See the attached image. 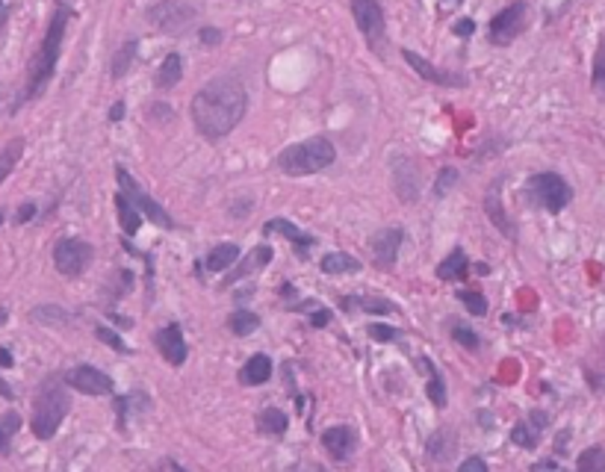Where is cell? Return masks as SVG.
Returning a JSON list of instances; mask_svg holds the SVG:
<instances>
[{
	"mask_svg": "<svg viewBox=\"0 0 605 472\" xmlns=\"http://www.w3.org/2000/svg\"><path fill=\"white\" fill-rule=\"evenodd\" d=\"M68 319H72V313L59 305H39L30 310V322L45 325V328H63L68 325Z\"/></svg>",
	"mask_w": 605,
	"mask_h": 472,
	"instance_id": "25",
	"label": "cell"
},
{
	"mask_svg": "<svg viewBox=\"0 0 605 472\" xmlns=\"http://www.w3.org/2000/svg\"><path fill=\"white\" fill-rule=\"evenodd\" d=\"M461 6V0H440V9H455Z\"/></svg>",
	"mask_w": 605,
	"mask_h": 472,
	"instance_id": "55",
	"label": "cell"
},
{
	"mask_svg": "<svg viewBox=\"0 0 605 472\" xmlns=\"http://www.w3.org/2000/svg\"><path fill=\"white\" fill-rule=\"evenodd\" d=\"M287 425H290V419L284 410H278V408H266L264 414L257 416V428L269 437H284Z\"/></svg>",
	"mask_w": 605,
	"mask_h": 472,
	"instance_id": "30",
	"label": "cell"
},
{
	"mask_svg": "<svg viewBox=\"0 0 605 472\" xmlns=\"http://www.w3.org/2000/svg\"><path fill=\"white\" fill-rule=\"evenodd\" d=\"M455 449H458L455 431H449V428L437 431V434L428 440V455L435 458L437 464H446V460H452V455H455Z\"/></svg>",
	"mask_w": 605,
	"mask_h": 472,
	"instance_id": "28",
	"label": "cell"
},
{
	"mask_svg": "<svg viewBox=\"0 0 605 472\" xmlns=\"http://www.w3.org/2000/svg\"><path fill=\"white\" fill-rule=\"evenodd\" d=\"M591 89L597 95L605 98V39L600 42V47L593 50V63H591Z\"/></svg>",
	"mask_w": 605,
	"mask_h": 472,
	"instance_id": "34",
	"label": "cell"
},
{
	"mask_svg": "<svg viewBox=\"0 0 605 472\" xmlns=\"http://www.w3.org/2000/svg\"><path fill=\"white\" fill-rule=\"evenodd\" d=\"M163 467H166V472H186L184 467L177 464V460H163Z\"/></svg>",
	"mask_w": 605,
	"mask_h": 472,
	"instance_id": "53",
	"label": "cell"
},
{
	"mask_svg": "<svg viewBox=\"0 0 605 472\" xmlns=\"http://www.w3.org/2000/svg\"><path fill=\"white\" fill-rule=\"evenodd\" d=\"M24 148H27V142H24V136H15V139H9V142L0 148V184L15 172V166L22 163V157H24Z\"/></svg>",
	"mask_w": 605,
	"mask_h": 472,
	"instance_id": "26",
	"label": "cell"
},
{
	"mask_svg": "<svg viewBox=\"0 0 605 472\" xmlns=\"http://www.w3.org/2000/svg\"><path fill=\"white\" fill-rule=\"evenodd\" d=\"M116 177H118V193L125 195L130 204H134L139 213H143V219H148V222H154L157 227L163 230H175V219L169 216V210L160 204V201H154L143 186H139V180L127 172L125 166H116Z\"/></svg>",
	"mask_w": 605,
	"mask_h": 472,
	"instance_id": "7",
	"label": "cell"
},
{
	"mask_svg": "<svg viewBox=\"0 0 605 472\" xmlns=\"http://www.w3.org/2000/svg\"><path fill=\"white\" fill-rule=\"evenodd\" d=\"M393 193H396V198L402 201V204H417L419 201V180H422V168L413 157L408 154H396L393 157Z\"/></svg>",
	"mask_w": 605,
	"mask_h": 472,
	"instance_id": "11",
	"label": "cell"
},
{
	"mask_svg": "<svg viewBox=\"0 0 605 472\" xmlns=\"http://www.w3.org/2000/svg\"><path fill=\"white\" fill-rule=\"evenodd\" d=\"M331 319H334V313H331L328 307H319L316 313H310V325H314V328H325V325H331Z\"/></svg>",
	"mask_w": 605,
	"mask_h": 472,
	"instance_id": "46",
	"label": "cell"
},
{
	"mask_svg": "<svg viewBox=\"0 0 605 472\" xmlns=\"http://www.w3.org/2000/svg\"><path fill=\"white\" fill-rule=\"evenodd\" d=\"M452 33L461 36V39H470L472 33H476V21H472V18H461V21L452 24Z\"/></svg>",
	"mask_w": 605,
	"mask_h": 472,
	"instance_id": "44",
	"label": "cell"
},
{
	"mask_svg": "<svg viewBox=\"0 0 605 472\" xmlns=\"http://www.w3.org/2000/svg\"><path fill=\"white\" fill-rule=\"evenodd\" d=\"M6 446H9V434L4 428H0V451H6Z\"/></svg>",
	"mask_w": 605,
	"mask_h": 472,
	"instance_id": "56",
	"label": "cell"
},
{
	"mask_svg": "<svg viewBox=\"0 0 605 472\" xmlns=\"http://www.w3.org/2000/svg\"><path fill=\"white\" fill-rule=\"evenodd\" d=\"M340 307H342V310H355V307H360V310H367V313H381V316L396 313V305H393V301H385L381 296H372V298L342 296V298H340Z\"/></svg>",
	"mask_w": 605,
	"mask_h": 472,
	"instance_id": "24",
	"label": "cell"
},
{
	"mask_svg": "<svg viewBox=\"0 0 605 472\" xmlns=\"http://www.w3.org/2000/svg\"><path fill=\"white\" fill-rule=\"evenodd\" d=\"M139 56V39H127L125 45L113 50V56H109V77L113 80H121L130 68H134Z\"/></svg>",
	"mask_w": 605,
	"mask_h": 472,
	"instance_id": "20",
	"label": "cell"
},
{
	"mask_svg": "<svg viewBox=\"0 0 605 472\" xmlns=\"http://www.w3.org/2000/svg\"><path fill=\"white\" fill-rule=\"evenodd\" d=\"M419 364L426 366V373H428V387H426V393H428V399H431V405H435V408H446V384H443V378H440V373H437V366L431 364L428 357H422Z\"/></svg>",
	"mask_w": 605,
	"mask_h": 472,
	"instance_id": "31",
	"label": "cell"
},
{
	"mask_svg": "<svg viewBox=\"0 0 605 472\" xmlns=\"http://www.w3.org/2000/svg\"><path fill=\"white\" fill-rule=\"evenodd\" d=\"M264 234H278V236H287L292 245H296V254L301 260L310 257V248L316 245V236L305 234L301 227H296L290 222V219H269V222L264 225Z\"/></svg>",
	"mask_w": 605,
	"mask_h": 472,
	"instance_id": "17",
	"label": "cell"
},
{
	"mask_svg": "<svg viewBox=\"0 0 605 472\" xmlns=\"http://www.w3.org/2000/svg\"><path fill=\"white\" fill-rule=\"evenodd\" d=\"M532 472H570V469H564L558 460H538V464H532Z\"/></svg>",
	"mask_w": 605,
	"mask_h": 472,
	"instance_id": "47",
	"label": "cell"
},
{
	"mask_svg": "<svg viewBox=\"0 0 605 472\" xmlns=\"http://www.w3.org/2000/svg\"><path fill=\"white\" fill-rule=\"evenodd\" d=\"M0 366L4 369L13 366V355H9V348H0Z\"/></svg>",
	"mask_w": 605,
	"mask_h": 472,
	"instance_id": "52",
	"label": "cell"
},
{
	"mask_svg": "<svg viewBox=\"0 0 605 472\" xmlns=\"http://www.w3.org/2000/svg\"><path fill=\"white\" fill-rule=\"evenodd\" d=\"M145 18L160 33L180 36L193 27V21L198 18V9L193 4H186V0H160V4L145 9Z\"/></svg>",
	"mask_w": 605,
	"mask_h": 472,
	"instance_id": "8",
	"label": "cell"
},
{
	"mask_svg": "<svg viewBox=\"0 0 605 472\" xmlns=\"http://www.w3.org/2000/svg\"><path fill=\"white\" fill-rule=\"evenodd\" d=\"M511 440H514V446H520V449H538V443H540V428H534L529 419H526V423L514 425Z\"/></svg>",
	"mask_w": 605,
	"mask_h": 472,
	"instance_id": "33",
	"label": "cell"
},
{
	"mask_svg": "<svg viewBox=\"0 0 605 472\" xmlns=\"http://www.w3.org/2000/svg\"><path fill=\"white\" fill-rule=\"evenodd\" d=\"M63 381L72 390H77V393H86V396H113V390H116L113 378L95 366H86V364L68 369Z\"/></svg>",
	"mask_w": 605,
	"mask_h": 472,
	"instance_id": "13",
	"label": "cell"
},
{
	"mask_svg": "<svg viewBox=\"0 0 605 472\" xmlns=\"http://www.w3.org/2000/svg\"><path fill=\"white\" fill-rule=\"evenodd\" d=\"M72 6L68 4H56L54 6V15H50L48 21V30L42 36V45H39L36 56L30 59V68H27V83H24V92L18 98V107L30 104V100L42 98L45 89L50 86V80L56 74V65H59V56H63V45H65V30H68V21H72Z\"/></svg>",
	"mask_w": 605,
	"mask_h": 472,
	"instance_id": "2",
	"label": "cell"
},
{
	"mask_svg": "<svg viewBox=\"0 0 605 472\" xmlns=\"http://www.w3.org/2000/svg\"><path fill=\"white\" fill-rule=\"evenodd\" d=\"M125 113H127L125 100H116V104L109 107V113H107V122H109V124H118L121 118H125Z\"/></svg>",
	"mask_w": 605,
	"mask_h": 472,
	"instance_id": "48",
	"label": "cell"
},
{
	"mask_svg": "<svg viewBox=\"0 0 605 472\" xmlns=\"http://www.w3.org/2000/svg\"><path fill=\"white\" fill-rule=\"evenodd\" d=\"M113 204H116V216H118V227L125 230V236H136L139 227H143V213H139L121 193L113 195Z\"/></svg>",
	"mask_w": 605,
	"mask_h": 472,
	"instance_id": "22",
	"label": "cell"
},
{
	"mask_svg": "<svg viewBox=\"0 0 605 472\" xmlns=\"http://www.w3.org/2000/svg\"><path fill=\"white\" fill-rule=\"evenodd\" d=\"M18 425H22V419H18V414H6L4 423H0V428L6 431V434H13V431H18Z\"/></svg>",
	"mask_w": 605,
	"mask_h": 472,
	"instance_id": "49",
	"label": "cell"
},
{
	"mask_svg": "<svg viewBox=\"0 0 605 472\" xmlns=\"http://www.w3.org/2000/svg\"><path fill=\"white\" fill-rule=\"evenodd\" d=\"M402 239H405V227H402V225L381 227L378 234H372V239H369L372 260H376L378 266H393L399 260Z\"/></svg>",
	"mask_w": 605,
	"mask_h": 472,
	"instance_id": "15",
	"label": "cell"
},
{
	"mask_svg": "<svg viewBox=\"0 0 605 472\" xmlns=\"http://www.w3.org/2000/svg\"><path fill=\"white\" fill-rule=\"evenodd\" d=\"M68 408H72V399L65 393V381L59 378H48L42 390H39V396L33 401V434L39 440H50L63 425V419L68 414Z\"/></svg>",
	"mask_w": 605,
	"mask_h": 472,
	"instance_id": "4",
	"label": "cell"
},
{
	"mask_svg": "<svg viewBox=\"0 0 605 472\" xmlns=\"http://www.w3.org/2000/svg\"><path fill=\"white\" fill-rule=\"evenodd\" d=\"M36 213H39V207L33 201H24V204L15 210V225H27L30 219H36Z\"/></svg>",
	"mask_w": 605,
	"mask_h": 472,
	"instance_id": "43",
	"label": "cell"
},
{
	"mask_svg": "<svg viewBox=\"0 0 605 472\" xmlns=\"http://www.w3.org/2000/svg\"><path fill=\"white\" fill-rule=\"evenodd\" d=\"M458 298H461V305L467 307L472 316H484V313H488V301H484L481 293H461Z\"/></svg>",
	"mask_w": 605,
	"mask_h": 472,
	"instance_id": "39",
	"label": "cell"
},
{
	"mask_svg": "<svg viewBox=\"0 0 605 472\" xmlns=\"http://www.w3.org/2000/svg\"><path fill=\"white\" fill-rule=\"evenodd\" d=\"M526 195L534 207L558 216L573 204V186L558 172H538L526 180Z\"/></svg>",
	"mask_w": 605,
	"mask_h": 472,
	"instance_id": "5",
	"label": "cell"
},
{
	"mask_svg": "<svg viewBox=\"0 0 605 472\" xmlns=\"http://www.w3.org/2000/svg\"><path fill=\"white\" fill-rule=\"evenodd\" d=\"M349 9H351V18H355V24L360 30V36L367 39L369 50L378 59H385L387 56V15H385V6H381L378 0H349Z\"/></svg>",
	"mask_w": 605,
	"mask_h": 472,
	"instance_id": "6",
	"label": "cell"
},
{
	"mask_svg": "<svg viewBox=\"0 0 605 472\" xmlns=\"http://www.w3.org/2000/svg\"><path fill=\"white\" fill-rule=\"evenodd\" d=\"M355 428L349 425H334V428H325L322 431V446H325V451L334 460H346L351 451H355Z\"/></svg>",
	"mask_w": 605,
	"mask_h": 472,
	"instance_id": "18",
	"label": "cell"
},
{
	"mask_svg": "<svg viewBox=\"0 0 605 472\" xmlns=\"http://www.w3.org/2000/svg\"><path fill=\"white\" fill-rule=\"evenodd\" d=\"M458 472H488V464H484V458L472 455V458H467V460H463V464L458 467Z\"/></svg>",
	"mask_w": 605,
	"mask_h": 472,
	"instance_id": "45",
	"label": "cell"
},
{
	"mask_svg": "<svg viewBox=\"0 0 605 472\" xmlns=\"http://www.w3.org/2000/svg\"><path fill=\"white\" fill-rule=\"evenodd\" d=\"M198 42L204 47H219L221 42H225V33H221V30L213 27V24H207V27L198 30Z\"/></svg>",
	"mask_w": 605,
	"mask_h": 472,
	"instance_id": "41",
	"label": "cell"
},
{
	"mask_svg": "<svg viewBox=\"0 0 605 472\" xmlns=\"http://www.w3.org/2000/svg\"><path fill=\"white\" fill-rule=\"evenodd\" d=\"M576 472H605V449L602 446L584 449L576 460Z\"/></svg>",
	"mask_w": 605,
	"mask_h": 472,
	"instance_id": "36",
	"label": "cell"
},
{
	"mask_svg": "<svg viewBox=\"0 0 605 472\" xmlns=\"http://www.w3.org/2000/svg\"><path fill=\"white\" fill-rule=\"evenodd\" d=\"M239 257H242L239 254V245H234V243H219L213 251H207L204 269H207V272H228V269L234 266Z\"/></svg>",
	"mask_w": 605,
	"mask_h": 472,
	"instance_id": "23",
	"label": "cell"
},
{
	"mask_svg": "<svg viewBox=\"0 0 605 472\" xmlns=\"http://www.w3.org/2000/svg\"><path fill=\"white\" fill-rule=\"evenodd\" d=\"M322 272L325 275H349V272H360V260L351 254H342V251H328L322 257Z\"/></svg>",
	"mask_w": 605,
	"mask_h": 472,
	"instance_id": "27",
	"label": "cell"
},
{
	"mask_svg": "<svg viewBox=\"0 0 605 472\" xmlns=\"http://www.w3.org/2000/svg\"><path fill=\"white\" fill-rule=\"evenodd\" d=\"M502 180L506 177H497L488 186V193H484V213H488L490 225L497 227L502 236L517 239V225H514V219L506 213V204H502Z\"/></svg>",
	"mask_w": 605,
	"mask_h": 472,
	"instance_id": "14",
	"label": "cell"
},
{
	"mask_svg": "<svg viewBox=\"0 0 605 472\" xmlns=\"http://www.w3.org/2000/svg\"><path fill=\"white\" fill-rule=\"evenodd\" d=\"M272 378V360L266 355H255L246 360V366L239 369V384L246 387H260Z\"/></svg>",
	"mask_w": 605,
	"mask_h": 472,
	"instance_id": "21",
	"label": "cell"
},
{
	"mask_svg": "<svg viewBox=\"0 0 605 472\" xmlns=\"http://www.w3.org/2000/svg\"><path fill=\"white\" fill-rule=\"evenodd\" d=\"M337 163V148L328 136H310L305 142L287 145L275 157V168L287 177H310Z\"/></svg>",
	"mask_w": 605,
	"mask_h": 472,
	"instance_id": "3",
	"label": "cell"
},
{
	"mask_svg": "<svg viewBox=\"0 0 605 472\" xmlns=\"http://www.w3.org/2000/svg\"><path fill=\"white\" fill-rule=\"evenodd\" d=\"M529 27V4L526 0H514L506 9L488 21V42L493 47H508L514 39H520Z\"/></svg>",
	"mask_w": 605,
	"mask_h": 472,
	"instance_id": "9",
	"label": "cell"
},
{
	"mask_svg": "<svg viewBox=\"0 0 605 472\" xmlns=\"http://www.w3.org/2000/svg\"><path fill=\"white\" fill-rule=\"evenodd\" d=\"M180 80H184V56H180L177 50H171V54H166V59L157 68L154 86L160 89V92H171Z\"/></svg>",
	"mask_w": 605,
	"mask_h": 472,
	"instance_id": "19",
	"label": "cell"
},
{
	"mask_svg": "<svg viewBox=\"0 0 605 472\" xmlns=\"http://www.w3.org/2000/svg\"><path fill=\"white\" fill-rule=\"evenodd\" d=\"M0 396H4V399H13V396H15L13 390L6 387V381H4V378H0Z\"/></svg>",
	"mask_w": 605,
	"mask_h": 472,
	"instance_id": "54",
	"label": "cell"
},
{
	"mask_svg": "<svg viewBox=\"0 0 605 472\" xmlns=\"http://www.w3.org/2000/svg\"><path fill=\"white\" fill-rule=\"evenodd\" d=\"M0 222H4V210H0Z\"/></svg>",
	"mask_w": 605,
	"mask_h": 472,
	"instance_id": "58",
	"label": "cell"
},
{
	"mask_svg": "<svg viewBox=\"0 0 605 472\" xmlns=\"http://www.w3.org/2000/svg\"><path fill=\"white\" fill-rule=\"evenodd\" d=\"M367 330H369V337H372V339H378V343H393V339H399V337H402L396 328L381 325V322H372Z\"/></svg>",
	"mask_w": 605,
	"mask_h": 472,
	"instance_id": "42",
	"label": "cell"
},
{
	"mask_svg": "<svg viewBox=\"0 0 605 472\" xmlns=\"http://www.w3.org/2000/svg\"><path fill=\"white\" fill-rule=\"evenodd\" d=\"M228 328H230V334L248 337L260 328V316L251 313V310H234V313L228 316Z\"/></svg>",
	"mask_w": 605,
	"mask_h": 472,
	"instance_id": "32",
	"label": "cell"
},
{
	"mask_svg": "<svg viewBox=\"0 0 605 472\" xmlns=\"http://www.w3.org/2000/svg\"><path fill=\"white\" fill-rule=\"evenodd\" d=\"M272 260V248L269 245H260V248H255V254H248V260L242 263L234 275H230V280H239V278H246V275H251L255 269H260V266H266ZM228 280V284H230Z\"/></svg>",
	"mask_w": 605,
	"mask_h": 472,
	"instance_id": "35",
	"label": "cell"
},
{
	"mask_svg": "<svg viewBox=\"0 0 605 472\" xmlns=\"http://www.w3.org/2000/svg\"><path fill=\"white\" fill-rule=\"evenodd\" d=\"M92 263V245L83 243L77 236H65L54 245V266L59 275L80 278L86 272V266Z\"/></svg>",
	"mask_w": 605,
	"mask_h": 472,
	"instance_id": "10",
	"label": "cell"
},
{
	"mask_svg": "<svg viewBox=\"0 0 605 472\" xmlns=\"http://www.w3.org/2000/svg\"><path fill=\"white\" fill-rule=\"evenodd\" d=\"M248 113V89L239 77H216L198 89L189 104V118L207 142L230 136Z\"/></svg>",
	"mask_w": 605,
	"mask_h": 472,
	"instance_id": "1",
	"label": "cell"
},
{
	"mask_svg": "<svg viewBox=\"0 0 605 472\" xmlns=\"http://www.w3.org/2000/svg\"><path fill=\"white\" fill-rule=\"evenodd\" d=\"M6 21H9V4L6 0H0V33H4Z\"/></svg>",
	"mask_w": 605,
	"mask_h": 472,
	"instance_id": "51",
	"label": "cell"
},
{
	"mask_svg": "<svg viewBox=\"0 0 605 472\" xmlns=\"http://www.w3.org/2000/svg\"><path fill=\"white\" fill-rule=\"evenodd\" d=\"M154 346H157V351L169 360L171 366H184L186 364L189 348H186V339H184V330H180V325L160 328L154 334Z\"/></svg>",
	"mask_w": 605,
	"mask_h": 472,
	"instance_id": "16",
	"label": "cell"
},
{
	"mask_svg": "<svg viewBox=\"0 0 605 472\" xmlns=\"http://www.w3.org/2000/svg\"><path fill=\"white\" fill-rule=\"evenodd\" d=\"M458 177H461V172H458L455 166H443L440 172H437V177H435V195H437V198L449 195L452 189H455Z\"/></svg>",
	"mask_w": 605,
	"mask_h": 472,
	"instance_id": "37",
	"label": "cell"
},
{
	"mask_svg": "<svg viewBox=\"0 0 605 472\" xmlns=\"http://www.w3.org/2000/svg\"><path fill=\"white\" fill-rule=\"evenodd\" d=\"M95 337H98V339H100V343H104V346H109V348L121 351V355H127V351H130V348H127V343H125V339H121V337L116 334L113 328H98V330H95Z\"/></svg>",
	"mask_w": 605,
	"mask_h": 472,
	"instance_id": "40",
	"label": "cell"
},
{
	"mask_svg": "<svg viewBox=\"0 0 605 472\" xmlns=\"http://www.w3.org/2000/svg\"><path fill=\"white\" fill-rule=\"evenodd\" d=\"M402 59H405V63L411 65L413 74H419L431 86H443V89H467L470 86V77L467 74L437 68L435 63H428L426 56H419L417 50H411V47H402Z\"/></svg>",
	"mask_w": 605,
	"mask_h": 472,
	"instance_id": "12",
	"label": "cell"
},
{
	"mask_svg": "<svg viewBox=\"0 0 605 472\" xmlns=\"http://www.w3.org/2000/svg\"><path fill=\"white\" fill-rule=\"evenodd\" d=\"M467 272H470V260H467V251H463V248H455L437 266V278L440 280H458V278H467Z\"/></svg>",
	"mask_w": 605,
	"mask_h": 472,
	"instance_id": "29",
	"label": "cell"
},
{
	"mask_svg": "<svg viewBox=\"0 0 605 472\" xmlns=\"http://www.w3.org/2000/svg\"><path fill=\"white\" fill-rule=\"evenodd\" d=\"M6 319H9V310H6V307H0V328L6 325Z\"/></svg>",
	"mask_w": 605,
	"mask_h": 472,
	"instance_id": "57",
	"label": "cell"
},
{
	"mask_svg": "<svg viewBox=\"0 0 605 472\" xmlns=\"http://www.w3.org/2000/svg\"><path fill=\"white\" fill-rule=\"evenodd\" d=\"M452 339H455L458 346L470 348V351H476V348L481 346L479 334H476V330H472V328H467V325H452Z\"/></svg>",
	"mask_w": 605,
	"mask_h": 472,
	"instance_id": "38",
	"label": "cell"
},
{
	"mask_svg": "<svg viewBox=\"0 0 605 472\" xmlns=\"http://www.w3.org/2000/svg\"><path fill=\"white\" fill-rule=\"evenodd\" d=\"M529 423H532L534 428H540V431H543V428L549 425V416L543 414V410H534V414H529Z\"/></svg>",
	"mask_w": 605,
	"mask_h": 472,
	"instance_id": "50",
	"label": "cell"
}]
</instances>
